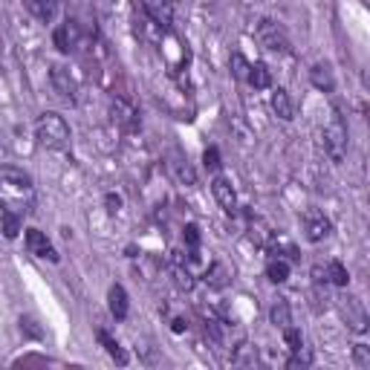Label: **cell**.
Segmentation results:
<instances>
[{
    "label": "cell",
    "instance_id": "cell-34",
    "mask_svg": "<svg viewBox=\"0 0 370 370\" xmlns=\"http://www.w3.org/2000/svg\"><path fill=\"white\" fill-rule=\"evenodd\" d=\"M104 205H108V215H119L122 197H119V194H108V197H104Z\"/></svg>",
    "mask_w": 370,
    "mask_h": 370
},
{
    "label": "cell",
    "instance_id": "cell-22",
    "mask_svg": "<svg viewBox=\"0 0 370 370\" xmlns=\"http://www.w3.org/2000/svg\"><path fill=\"white\" fill-rule=\"evenodd\" d=\"M267 278H269L272 284H284V281L289 278V260L272 257V260L267 263Z\"/></svg>",
    "mask_w": 370,
    "mask_h": 370
},
{
    "label": "cell",
    "instance_id": "cell-8",
    "mask_svg": "<svg viewBox=\"0 0 370 370\" xmlns=\"http://www.w3.org/2000/svg\"><path fill=\"white\" fill-rule=\"evenodd\" d=\"M26 249H29V255H35V257H43V260H52V263L58 260L56 246H52V243L46 240V235L38 232V229H26Z\"/></svg>",
    "mask_w": 370,
    "mask_h": 370
},
{
    "label": "cell",
    "instance_id": "cell-4",
    "mask_svg": "<svg viewBox=\"0 0 370 370\" xmlns=\"http://www.w3.org/2000/svg\"><path fill=\"white\" fill-rule=\"evenodd\" d=\"M111 122L122 130H136L139 128V113L128 98H113L111 101Z\"/></svg>",
    "mask_w": 370,
    "mask_h": 370
},
{
    "label": "cell",
    "instance_id": "cell-13",
    "mask_svg": "<svg viewBox=\"0 0 370 370\" xmlns=\"http://www.w3.org/2000/svg\"><path fill=\"white\" fill-rule=\"evenodd\" d=\"M108 307H111V315L116 322H125L128 319V312H130V301H128V292H125V287H111V292H108Z\"/></svg>",
    "mask_w": 370,
    "mask_h": 370
},
{
    "label": "cell",
    "instance_id": "cell-21",
    "mask_svg": "<svg viewBox=\"0 0 370 370\" xmlns=\"http://www.w3.org/2000/svg\"><path fill=\"white\" fill-rule=\"evenodd\" d=\"M269 252H272L275 257H284V260H295V257H298V249H295V243H292L289 237H284V235L272 237V243H269Z\"/></svg>",
    "mask_w": 370,
    "mask_h": 370
},
{
    "label": "cell",
    "instance_id": "cell-18",
    "mask_svg": "<svg viewBox=\"0 0 370 370\" xmlns=\"http://www.w3.org/2000/svg\"><path fill=\"white\" fill-rule=\"evenodd\" d=\"M246 81L255 87V90H267L269 84H272V73H269V67L267 64H249V73H246Z\"/></svg>",
    "mask_w": 370,
    "mask_h": 370
},
{
    "label": "cell",
    "instance_id": "cell-35",
    "mask_svg": "<svg viewBox=\"0 0 370 370\" xmlns=\"http://www.w3.org/2000/svg\"><path fill=\"white\" fill-rule=\"evenodd\" d=\"M183 330H185V322H183V319H177V322H174V333H183Z\"/></svg>",
    "mask_w": 370,
    "mask_h": 370
},
{
    "label": "cell",
    "instance_id": "cell-7",
    "mask_svg": "<svg viewBox=\"0 0 370 370\" xmlns=\"http://www.w3.org/2000/svg\"><path fill=\"white\" fill-rule=\"evenodd\" d=\"M304 232H307V240H312V243H322V240H327V237H330L333 223L322 215V211H309V215L304 217Z\"/></svg>",
    "mask_w": 370,
    "mask_h": 370
},
{
    "label": "cell",
    "instance_id": "cell-26",
    "mask_svg": "<svg viewBox=\"0 0 370 370\" xmlns=\"http://www.w3.org/2000/svg\"><path fill=\"white\" fill-rule=\"evenodd\" d=\"M307 364H312V353H309V350L301 344L298 350H292V356H289L287 367H292V370H295V367H307Z\"/></svg>",
    "mask_w": 370,
    "mask_h": 370
},
{
    "label": "cell",
    "instance_id": "cell-32",
    "mask_svg": "<svg viewBox=\"0 0 370 370\" xmlns=\"http://www.w3.org/2000/svg\"><path fill=\"white\" fill-rule=\"evenodd\" d=\"M353 361H356L359 367H370V347L356 344V350H353Z\"/></svg>",
    "mask_w": 370,
    "mask_h": 370
},
{
    "label": "cell",
    "instance_id": "cell-23",
    "mask_svg": "<svg viewBox=\"0 0 370 370\" xmlns=\"http://www.w3.org/2000/svg\"><path fill=\"white\" fill-rule=\"evenodd\" d=\"M96 336H98V341L104 344V350H108V356H111L113 361H119V364H128V353L119 347V341H116V339H111V336L104 333V330H98Z\"/></svg>",
    "mask_w": 370,
    "mask_h": 370
},
{
    "label": "cell",
    "instance_id": "cell-16",
    "mask_svg": "<svg viewBox=\"0 0 370 370\" xmlns=\"http://www.w3.org/2000/svg\"><path fill=\"white\" fill-rule=\"evenodd\" d=\"M0 235H4L6 240H15L21 235V215L6 211L4 205H0Z\"/></svg>",
    "mask_w": 370,
    "mask_h": 370
},
{
    "label": "cell",
    "instance_id": "cell-24",
    "mask_svg": "<svg viewBox=\"0 0 370 370\" xmlns=\"http://www.w3.org/2000/svg\"><path fill=\"white\" fill-rule=\"evenodd\" d=\"M52 41H56V46H58L61 52H73V46H76V26H73V24L58 26L56 35H52Z\"/></svg>",
    "mask_w": 370,
    "mask_h": 370
},
{
    "label": "cell",
    "instance_id": "cell-33",
    "mask_svg": "<svg viewBox=\"0 0 370 370\" xmlns=\"http://www.w3.org/2000/svg\"><path fill=\"white\" fill-rule=\"evenodd\" d=\"M174 275H177V287H180V289H191V287H194V278H191V272H188V269H183V267H180Z\"/></svg>",
    "mask_w": 370,
    "mask_h": 370
},
{
    "label": "cell",
    "instance_id": "cell-1",
    "mask_svg": "<svg viewBox=\"0 0 370 370\" xmlns=\"http://www.w3.org/2000/svg\"><path fill=\"white\" fill-rule=\"evenodd\" d=\"M0 205L6 211H15V215H29L35 208V185L29 180V174L4 165L0 168Z\"/></svg>",
    "mask_w": 370,
    "mask_h": 370
},
{
    "label": "cell",
    "instance_id": "cell-15",
    "mask_svg": "<svg viewBox=\"0 0 370 370\" xmlns=\"http://www.w3.org/2000/svg\"><path fill=\"white\" fill-rule=\"evenodd\" d=\"M229 281H232V269L226 267V263H220V260H215V263H211V267L205 269V284H208V287L223 289Z\"/></svg>",
    "mask_w": 370,
    "mask_h": 370
},
{
    "label": "cell",
    "instance_id": "cell-14",
    "mask_svg": "<svg viewBox=\"0 0 370 370\" xmlns=\"http://www.w3.org/2000/svg\"><path fill=\"white\" fill-rule=\"evenodd\" d=\"M309 81H312V87H319L322 93H333V87H336V78H333L330 64H315V67L309 70Z\"/></svg>",
    "mask_w": 370,
    "mask_h": 370
},
{
    "label": "cell",
    "instance_id": "cell-9",
    "mask_svg": "<svg viewBox=\"0 0 370 370\" xmlns=\"http://www.w3.org/2000/svg\"><path fill=\"white\" fill-rule=\"evenodd\" d=\"M49 81H52V87H56V93H58L64 101H73V98H76V81H73V76H70L67 67L56 64V67L49 70Z\"/></svg>",
    "mask_w": 370,
    "mask_h": 370
},
{
    "label": "cell",
    "instance_id": "cell-17",
    "mask_svg": "<svg viewBox=\"0 0 370 370\" xmlns=\"http://www.w3.org/2000/svg\"><path fill=\"white\" fill-rule=\"evenodd\" d=\"M272 111H275V116L278 119H284V122H289L292 116H295V108H292V98H289V93L287 90H275L272 93Z\"/></svg>",
    "mask_w": 370,
    "mask_h": 370
},
{
    "label": "cell",
    "instance_id": "cell-11",
    "mask_svg": "<svg viewBox=\"0 0 370 370\" xmlns=\"http://www.w3.org/2000/svg\"><path fill=\"white\" fill-rule=\"evenodd\" d=\"M211 191H215V200L220 202V208L226 211V215H235V208H237V194L232 188V183L226 177H217L215 183H211Z\"/></svg>",
    "mask_w": 370,
    "mask_h": 370
},
{
    "label": "cell",
    "instance_id": "cell-29",
    "mask_svg": "<svg viewBox=\"0 0 370 370\" xmlns=\"http://www.w3.org/2000/svg\"><path fill=\"white\" fill-rule=\"evenodd\" d=\"M183 240H185V246H188L191 252H197V246H200V229H197L194 223H188V226L183 229Z\"/></svg>",
    "mask_w": 370,
    "mask_h": 370
},
{
    "label": "cell",
    "instance_id": "cell-27",
    "mask_svg": "<svg viewBox=\"0 0 370 370\" xmlns=\"http://www.w3.org/2000/svg\"><path fill=\"white\" fill-rule=\"evenodd\" d=\"M202 165H205V171H220V150L217 148H205V153H202Z\"/></svg>",
    "mask_w": 370,
    "mask_h": 370
},
{
    "label": "cell",
    "instance_id": "cell-31",
    "mask_svg": "<svg viewBox=\"0 0 370 370\" xmlns=\"http://www.w3.org/2000/svg\"><path fill=\"white\" fill-rule=\"evenodd\" d=\"M284 341L289 344V350H298V347L304 344V339H301V333H298L295 327H289V324L284 327Z\"/></svg>",
    "mask_w": 370,
    "mask_h": 370
},
{
    "label": "cell",
    "instance_id": "cell-10",
    "mask_svg": "<svg viewBox=\"0 0 370 370\" xmlns=\"http://www.w3.org/2000/svg\"><path fill=\"white\" fill-rule=\"evenodd\" d=\"M145 12L150 15V21L160 26V29H168L174 24V6L171 0H145Z\"/></svg>",
    "mask_w": 370,
    "mask_h": 370
},
{
    "label": "cell",
    "instance_id": "cell-20",
    "mask_svg": "<svg viewBox=\"0 0 370 370\" xmlns=\"http://www.w3.org/2000/svg\"><path fill=\"white\" fill-rule=\"evenodd\" d=\"M324 281H330L333 287H347L350 284V275H347L341 260H330L327 263V267H324Z\"/></svg>",
    "mask_w": 370,
    "mask_h": 370
},
{
    "label": "cell",
    "instance_id": "cell-28",
    "mask_svg": "<svg viewBox=\"0 0 370 370\" xmlns=\"http://www.w3.org/2000/svg\"><path fill=\"white\" fill-rule=\"evenodd\" d=\"M229 67H232V76L235 78H240V81H246V73H249V61L240 56V52H235L232 56V61H229Z\"/></svg>",
    "mask_w": 370,
    "mask_h": 370
},
{
    "label": "cell",
    "instance_id": "cell-25",
    "mask_svg": "<svg viewBox=\"0 0 370 370\" xmlns=\"http://www.w3.org/2000/svg\"><path fill=\"white\" fill-rule=\"evenodd\" d=\"M269 319H272V324L275 327H287V324H292V315H289V304L287 301H278V304H272V312H269Z\"/></svg>",
    "mask_w": 370,
    "mask_h": 370
},
{
    "label": "cell",
    "instance_id": "cell-19",
    "mask_svg": "<svg viewBox=\"0 0 370 370\" xmlns=\"http://www.w3.org/2000/svg\"><path fill=\"white\" fill-rule=\"evenodd\" d=\"M24 4H26V9L38 18V21H52V18H56V0H24Z\"/></svg>",
    "mask_w": 370,
    "mask_h": 370
},
{
    "label": "cell",
    "instance_id": "cell-6",
    "mask_svg": "<svg viewBox=\"0 0 370 370\" xmlns=\"http://www.w3.org/2000/svg\"><path fill=\"white\" fill-rule=\"evenodd\" d=\"M341 315L347 319V327H350V330H356V333H364V330H367V312H364V304H361L356 295L341 298Z\"/></svg>",
    "mask_w": 370,
    "mask_h": 370
},
{
    "label": "cell",
    "instance_id": "cell-30",
    "mask_svg": "<svg viewBox=\"0 0 370 370\" xmlns=\"http://www.w3.org/2000/svg\"><path fill=\"white\" fill-rule=\"evenodd\" d=\"M249 232H252V235H249V237H252V240H255V243H257V246H267V240H269V232H267V226H263V223H260V220H255V223H252V229H249Z\"/></svg>",
    "mask_w": 370,
    "mask_h": 370
},
{
    "label": "cell",
    "instance_id": "cell-2",
    "mask_svg": "<svg viewBox=\"0 0 370 370\" xmlns=\"http://www.w3.org/2000/svg\"><path fill=\"white\" fill-rule=\"evenodd\" d=\"M35 139L46 150H67L70 148V125L58 113H43L35 122Z\"/></svg>",
    "mask_w": 370,
    "mask_h": 370
},
{
    "label": "cell",
    "instance_id": "cell-12",
    "mask_svg": "<svg viewBox=\"0 0 370 370\" xmlns=\"http://www.w3.org/2000/svg\"><path fill=\"white\" fill-rule=\"evenodd\" d=\"M168 168H171V174H174V180H177L180 185H197V171L191 168V163L185 160L183 153H171Z\"/></svg>",
    "mask_w": 370,
    "mask_h": 370
},
{
    "label": "cell",
    "instance_id": "cell-5",
    "mask_svg": "<svg viewBox=\"0 0 370 370\" xmlns=\"http://www.w3.org/2000/svg\"><path fill=\"white\" fill-rule=\"evenodd\" d=\"M257 38H260L263 46L272 49V52H289V41H287L284 29L278 24H272V21H260L257 24Z\"/></svg>",
    "mask_w": 370,
    "mask_h": 370
},
{
    "label": "cell",
    "instance_id": "cell-3",
    "mask_svg": "<svg viewBox=\"0 0 370 370\" xmlns=\"http://www.w3.org/2000/svg\"><path fill=\"white\" fill-rule=\"evenodd\" d=\"M324 150H327V156L336 165L344 163V156H347V125L339 116V111H333V116H330V122L324 128Z\"/></svg>",
    "mask_w": 370,
    "mask_h": 370
}]
</instances>
